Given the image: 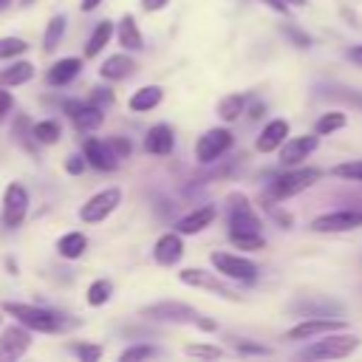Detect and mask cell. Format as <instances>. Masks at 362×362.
I'll return each mask as SVG.
<instances>
[{
	"mask_svg": "<svg viewBox=\"0 0 362 362\" xmlns=\"http://www.w3.org/2000/svg\"><path fill=\"white\" fill-rule=\"evenodd\" d=\"M212 221H215V206H201V209H195V212L184 215V218L178 221V226H175V229H178L181 235H195V232L206 229Z\"/></svg>",
	"mask_w": 362,
	"mask_h": 362,
	"instance_id": "cell-21",
	"label": "cell"
},
{
	"mask_svg": "<svg viewBox=\"0 0 362 362\" xmlns=\"http://www.w3.org/2000/svg\"><path fill=\"white\" fill-rule=\"evenodd\" d=\"M212 266L232 277V280H243V283H252L257 277V266L249 260V257H240V255H229V252H212Z\"/></svg>",
	"mask_w": 362,
	"mask_h": 362,
	"instance_id": "cell-6",
	"label": "cell"
},
{
	"mask_svg": "<svg viewBox=\"0 0 362 362\" xmlns=\"http://www.w3.org/2000/svg\"><path fill=\"white\" fill-rule=\"evenodd\" d=\"M93 102L102 107V105H107V102H113V93H107L105 88H96V93H93Z\"/></svg>",
	"mask_w": 362,
	"mask_h": 362,
	"instance_id": "cell-45",
	"label": "cell"
},
{
	"mask_svg": "<svg viewBox=\"0 0 362 362\" xmlns=\"http://www.w3.org/2000/svg\"><path fill=\"white\" fill-rule=\"evenodd\" d=\"M110 31H113L110 23H99V25L93 28L90 40H88V45H85V54H88V57H96V54L105 48V42L110 40Z\"/></svg>",
	"mask_w": 362,
	"mask_h": 362,
	"instance_id": "cell-30",
	"label": "cell"
},
{
	"mask_svg": "<svg viewBox=\"0 0 362 362\" xmlns=\"http://www.w3.org/2000/svg\"><path fill=\"white\" fill-rule=\"evenodd\" d=\"M195 325H198V328H204V331H212V328H215V322H212V320H201V317H198V322H195Z\"/></svg>",
	"mask_w": 362,
	"mask_h": 362,
	"instance_id": "cell-49",
	"label": "cell"
},
{
	"mask_svg": "<svg viewBox=\"0 0 362 362\" xmlns=\"http://www.w3.org/2000/svg\"><path fill=\"white\" fill-rule=\"evenodd\" d=\"M337 178H345V181H362V161H348V164H337L331 170Z\"/></svg>",
	"mask_w": 362,
	"mask_h": 362,
	"instance_id": "cell-37",
	"label": "cell"
},
{
	"mask_svg": "<svg viewBox=\"0 0 362 362\" xmlns=\"http://www.w3.org/2000/svg\"><path fill=\"white\" fill-rule=\"evenodd\" d=\"M229 147H232V133H229L226 127H212V130H206V133L198 139V144H195V158H198L201 164H209V161H215L218 156H223Z\"/></svg>",
	"mask_w": 362,
	"mask_h": 362,
	"instance_id": "cell-8",
	"label": "cell"
},
{
	"mask_svg": "<svg viewBox=\"0 0 362 362\" xmlns=\"http://www.w3.org/2000/svg\"><path fill=\"white\" fill-rule=\"evenodd\" d=\"M25 51H28V42L20 40V37H3V40H0V59H6V57H20V54H25Z\"/></svg>",
	"mask_w": 362,
	"mask_h": 362,
	"instance_id": "cell-35",
	"label": "cell"
},
{
	"mask_svg": "<svg viewBox=\"0 0 362 362\" xmlns=\"http://www.w3.org/2000/svg\"><path fill=\"white\" fill-rule=\"evenodd\" d=\"M3 3H6V0H0V6H3Z\"/></svg>",
	"mask_w": 362,
	"mask_h": 362,
	"instance_id": "cell-53",
	"label": "cell"
},
{
	"mask_svg": "<svg viewBox=\"0 0 362 362\" xmlns=\"http://www.w3.org/2000/svg\"><path fill=\"white\" fill-rule=\"evenodd\" d=\"M25 212H28V189L23 184H8L3 195V223L20 226Z\"/></svg>",
	"mask_w": 362,
	"mask_h": 362,
	"instance_id": "cell-9",
	"label": "cell"
},
{
	"mask_svg": "<svg viewBox=\"0 0 362 362\" xmlns=\"http://www.w3.org/2000/svg\"><path fill=\"white\" fill-rule=\"evenodd\" d=\"M119 204H122V189H119V187H107V189L96 192V195L79 209V218H82L85 223H99V221H105Z\"/></svg>",
	"mask_w": 362,
	"mask_h": 362,
	"instance_id": "cell-5",
	"label": "cell"
},
{
	"mask_svg": "<svg viewBox=\"0 0 362 362\" xmlns=\"http://www.w3.org/2000/svg\"><path fill=\"white\" fill-rule=\"evenodd\" d=\"M181 255H184V240H181L175 232L161 235V238L156 240L153 257H156L161 266H173V263H178V260H181Z\"/></svg>",
	"mask_w": 362,
	"mask_h": 362,
	"instance_id": "cell-19",
	"label": "cell"
},
{
	"mask_svg": "<svg viewBox=\"0 0 362 362\" xmlns=\"http://www.w3.org/2000/svg\"><path fill=\"white\" fill-rule=\"evenodd\" d=\"M110 294H113L110 280H96V283L88 286V303H90V305H102V303H107Z\"/></svg>",
	"mask_w": 362,
	"mask_h": 362,
	"instance_id": "cell-34",
	"label": "cell"
},
{
	"mask_svg": "<svg viewBox=\"0 0 362 362\" xmlns=\"http://www.w3.org/2000/svg\"><path fill=\"white\" fill-rule=\"evenodd\" d=\"M85 158L96 167V170H113L119 164V156L113 153L110 141H99V139H88L85 141Z\"/></svg>",
	"mask_w": 362,
	"mask_h": 362,
	"instance_id": "cell-18",
	"label": "cell"
},
{
	"mask_svg": "<svg viewBox=\"0 0 362 362\" xmlns=\"http://www.w3.org/2000/svg\"><path fill=\"white\" fill-rule=\"evenodd\" d=\"M345 122H348V116H345L342 110H331V113H322V116L317 119V124H314V133H320V136H328V133H334V130H342V127H345Z\"/></svg>",
	"mask_w": 362,
	"mask_h": 362,
	"instance_id": "cell-29",
	"label": "cell"
},
{
	"mask_svg": "<svg viewBox=\"0 0 362 362\" xmlns=\"http://www.w3.org/2000/svg\"><path fill=\"white\" fill-rule=\"evenodd\" d=\"M85 161H88V158H82V156H71V158L65 161V170L74 173V175H79V173L85 170Z\"/></svg>",
	"mask_w": 362,
	"mask_h": 362,
	"instance_id": "cell-43",
	"label": "cell"
},
{
	"mask_svg": "<svg viewBox=\"0 0 362 362\" xmlns=\"http://www.w3.org/2000/svg\"><path fill=\"white\" fill-rule=\"evenodd\" d=\"M359 345H362L359 337L342 334V331H331V334H325V339H317L314 345L303 348L300 351V359H345Z\"/></svg>",
	"mask_w": 362,
	"mask_h": 362,
	"instance_id": "cell-1",
	"label": "cell"
},
{
	"mask_svg": "<svg viewBox=\"0 0 362 362\" xmlns=\"http://www.w3.org/2000/svg\"><path fill=\"white\" fill-rule=\"evenodd\" d=\"M187 354H189V356H204V359H218V356H223V351L215 348V345H187Z\"/></svg>",
	"mask_w": 362,
	"mask_h": 362,
	"instance_id": "cell-40",
	"label": "cell"
},
{
	"mask_svg": "<svg viewBox=\"0 0 362 362\" xmlns=\"http://www.w3.org/2000/svg\"><path fill=\"white\" fill-rule=\"evenodd\" d=\"M102 0H82V11H90V8H96Z\"/></svg>",
	"mask_w": 362,
	"mask_h": 362,
	"instance_id": "cell-50",
	"label": "cell"
},
{
	"mask_svg": "<svg viewBox=\"0 0 362 362\" xmlns=\"http://www.w3.org/2000/svg\"><path fill=\"white\" fill-rule=\"evenodd\" d=\"M31 76H34V65L31 62H14V65L0 71V85H23Z\"/></svg>",
	"mask_w": 362,
	"mask_h": 362,
	"instance_id": "cell-26",
	"label": "cell"
},
{
	"mask_svg": "<svg viewBox=\"0 0 362 362\" xmlns=\"http://www.w3.org/2000/svg\"><path fill=\"white\" fill-rule=\"evenodd\" d=\"M317 144H320V133H314V136H294V139L283 141V147H280V164L283 167H297L303 158H308L317 150Z\"/></svg>",
	"mask_w": 362,
	"mask_h": 362,
	"instance_id": "cell-15",
	"label": "cell"
},
{
	"mask_svg": "<svg viewBox=\"0 0 362 362\" xmlns=\"http://www.w3.org/2000/svg\"><path fill=\"white\" fill-rule=\"evenodd\" d=\"M331 331H345V322L339 317H305L300 325L288 328L286 339H308V337H320Z\"/></svg>",
	"mask_w": 362,
	"mask_h": 362,
	"instance_id": "cell-13",
	"label": "cell"
},
{
	"mask_svg": "<svg viewBox=\"0 0 362 362\" xmlns=\"http://www.w3.org/2000/svg\"><path fill=\"white\" fill-rule=\"evenodd\" d=\"M31 345V337L20 328V325H8L3 334H0V359L3 362H11V359H20Z\"/></svg>",
	"mask_w": 362,
	"mask_h": 362,
	"instance_id": "cell-16",
	"label": "cell"
},
{
	"mask_svg": "<svg viewBox=\"0 0 362 362\" xmlns=\"http://www.w3.org/2000/svg\"><path fill=\"white\" fill-rule=\"evenodd\" d=\"M141 314L150 320H161V322H198V311L192 305L175 303V300H161V303L144 305Z\"/></svg>",
	"mask_w": 362,
	"mask_h": 362,
	"instance_id": "cell-7",
	"label": "cell"
},
{
	"mask_svg": "<svg viewBox=\"0 0 362 362\" xmlns=\"http://www.w3.org/2000/svg\"><path fill=\"white\" fill-rule=\"evenodd\" d=\"M3 311L17 317L25 328L34 331H57L62 328V317L51 308H40V305H28V303H3Z\"/></svg>",
	"mask_w": 362,
	"mask_h": 362,
	"instance_id": "cell-3",
	"label": "cell"
},
{
	"mask_svg": "<svg viewBox=\"0 0 362 362\" xmlns=\"http://www.w3.org/2000/svg\"><path fill=\"white\" fill-rule=\"evenodd\" d=\"M14 107V99H11V93L8 90H0V119L8 113Z\"/></svg>",
	"mask_w": 362,
	"mask_h": 362,
	"instance_id": "cell-44",
	"label": "cell"
},
{
	"mask_svg": "<svg viewBox=\"0 0 362 362\" xmlns=\"http://www.w3.org/2000/svg\"><path fill=\"white\" fill-rule=\"evenodd\" d=\"M229 240L238 246V249H249V252H255V249H263V235L260 232H252V229H243V232H229Z\"/></svg>",
	"mask_w": 362,
	"mask_h": 362,
	"instance_id": "cell-31",
	"label": "cell"
},
{
	"mask_svg": "<svg viewBox=\"0 0 362 362\" xmlns=\"http://www.w3.org/2000/svg\"><path fill=\"white\" fill-rule=\"evenodd\" d=\"M235 348H238V354H243V356H269V354H272V348L257 345V342H235Z\"/></svg>",
	"mask_w": 362,
	"mask_h": 362,
	"instance_id": "cell-39",
	"label": "cell"
},
{
	"mask_svg": "<svg viewBox=\"0 0 362 362\" xmlns=\"http://www.w3.org/2000/svg\"><path fill=\"white\" fill-rule=\"evenodd\" d=\"M62 31H65V17H62V14L51 17V23H48V28H45V37H42V48H45V51H54V48L59 45V40H62Z\"/></svg>",
	"mask_w": 362,
	"mask_h": 362,
	"instance_id": "cell-32",
	"label": "cell"
},
{
	"mask_svg": "<svg viewBox=\"0 0 362 362\" xmlns=\"http://www.w3.org/2000/svg\"><path fill=\"white\" fill-rule=\"evenodd\" d=\"M161 88H156V85H147V88H139L133 96H130V110L133 113H144V110H153L158 102H161Z\"/></svg>",
	"mask_w": 362,
	"mask_h": 362,
	"instance_id": "cell-24",
	"label": "cell"
},
{
	"mask_svg": "<svg viewBox=\"0 0 362 362\" xmlns=\"http://www.w3.org/2000/svg\"><path fill=\"white\" fill-rule=\"evenodd\" d=\"M175 139H173V130L167 124H153L144 136V150L153 153V156H167L173 150Z\"/></svg>",
	"mask_w": 362,
	"mask_h": 362,
	"instance_id": "cell-20",
	"label": "cell"
},
{
	"mask_svg": "<svg viewBox=\"0 0 362 362\" xmlns=\"http://www.w3.org/2000/svg\"><path fill=\"white\" fill-rule=\"evenodd\" d=\"M74 354L82 359V362H93L102 356V348L99 345H74Z\"/></svg>",
	"mask_w": 362,
	"mask_h": 362,
	"instance_id": "cell-41",
	"label": "cell"
},
{
	"mask_svg": "<svg viewBox=\"0 0 362 362\" xmlns=\"http://www.w3.org/2000/svg\"><path fill=\"white\" fill-rule=\"evenodd\" d=\"M141 6H144L147 11H158V8L167 6V0H141Z\"/></svg>",
	"mask_w": 362,
	"mask_h": 362,
	"instance_id": "cell-48",
	"label": "cell"
},
{
	"mask_svg": "<svg viewBox=\"0 0 362 362\" xmlns=\"http://www.w3.org/2000/svg\"><path fill=\"white\" fill-rule=\"evenodd\" d=\"M79 68H82V62L76 59V57H65V59H59V62H54L51 65V71H48V82L51 85H68L76 74H79Z\"/></svg>",
	"mask_w": 362,
	"mask_h": 362,
	"instance_id": "cell-23",
	"label": "cell"
},
{
	"mask_svg": "<svg viewBox=\"0 0 362 362\" xmlns=\"http://www.w3.org/2000/svg\"><path fill=\"white\" fill-rule=\"evenodd\" d=\"M348 59H351L354 65H359V68H362V42H359V45H351V48H348Z\"/></svg>",
	"mask_w": 362,
	"mask_h": 362,
	"instance_id": "cell-46",
	"label": "cell"
},
{
	"mask_svg": "<svg viewBox=\"0 0 362 362\" xmlns=\"http://www.w3.org/2000/svg\"><path fill=\"white\" fill-rule=\"evenodd\" d=\"M356 226H362V209L356 206H342L311 221V232H351Z\"/></svg>",
	"mask_w": 362,
	"mask_h": 362,
	"instance_id": "cell-4",
	"label": "cell"
},
{
	"mask_svg": "<svg viewBox=\"0 0 362 362\" xmlns=\"http://www.w3.org/2000/svg\"><path fill=\"white\" fill-rule=\"evenodd\" d=\"M110 147H113V153H116L119 158H127V153H130V141L122 139V136H113V139H110Z\"/></svg>",
	"mask_w": 362,
	"mask_h": 362,
	"instance_id": "cell-42",
	"label": "cell"
},
{
	"mask_svg": "<svg viewBox=\"0 0 362 362\" xmlns=\"http://www.w3.org/2000/svg\"><path fill=\"white\" fill-rule=\"evenodd\" d=\"M178 280H181V283H187V286L209 288V291H215V294H218V297H223V300H240V294H238V291H232L226 283H221L212 272H204V269H184V272H178Z\"/></svg>",
	"mask_w": 362,
	"mask_h": 362,
	"instance_id": "cell-12",
	"label": "cell"
},
{
	"mask_svg": "<svg viewBox=\"0 0 362 362\" xmlns=\"http://www.w3.org/2000/svg\"><path fill=\"white\" fill-rule=\"evenodd\" d=\"M283 34H286L297 48H308V45H311V37H308L305 31H300L297 25H291V23H286V25H283Z\"/></svg>",
	"mask_w": 362,
	"mask_h": 362,
	"instance_id": "cell-38",
	"label": "cell"
},
{
	"mask_svg": "<svg viewBox=\"0 0 362 362\" xmlns=\"http://www.w3.org/2000/svg\"><path fill=\"white\" fill-rule=\"evenodd\" d=\"M243 105H246V96L229 93V96H223V99L218 102V116H221L223 122H235V119L243 113Z\"/></svg>",
	"mask_w": 362,
	"mask_h": 362,
	"instance_id": "cell-28",
	"label": "cell"
},
{
	"mask_svg": "<svg viewBox=\"0 0 362 362\" xmlns=\"http://www.w3.org/2000/svg\"><path fill=\"white\" fill-rule=\"evenodd\" d=\"M119 42H122L127 51H139V48H141V31L136 28V20H133L130 14H124L122 23H119Z\"/></svg>",
	"mask_w": 362,
	"mask_h": 362,
	"instance_id": "cell-25",
	"label": "cell"
},
{
	"mask_svg": "<svg viewBox=\"0 0 362 362\" xmlns=\"http://www.w3.org/2000/svg\"><path fill=\"white\" fill-rule=\"evenodd\" d=\"M62 110L74 119L76 130L90 133V130H96V127L102 124V107H99L96 102H76V99H68V102H62Z\"/></svg>",
	"mask_w": 362,
	"mask_h": 362,
	"instance_id": "cell-11",
	"label": "cell"
},
{
	"mask_svg": "<svg viewBox=\"0 0 362 362\" xmlns=\"http://www.w3.org/2000/svg\"><path fill=\"white\" fill-rule=\"evenodd\" d=\"M249 116H252V119H260V116H263V105H255V107H252V113H249Z\"/></svg>",
	"mask_w": 362,
	"mask_h": 362,
	"instance_id": "cell-51",
	"label": "cell"
},
{
	"mask_svg": "<svg viewBox=\"0 0 362 362\" xmlns=\"http://www.w3.org/2000/svg\"><path fill=\"white\" fill-rule=\"evenodd\" d=\"M34 139H37L40 144H54V141L59 139V124L51 122V119L37 122V124H34Z\"/></svg>",
	"mask_w": 362,
	"mask_h": 362,
	"instance_id": "cell-33",
	"label": "cell"
},
{
	"mask_svg": "<svg viewBox=\"0 0 362 362\" xmlns=\"http://www.w3.org/2000/svg\"><path fill=\"white\" fill-rule=\"evenodd\" d=\"M150 356H158V351L153 345H130L119 354L122 362H133V359H150Z\"/></svg>",
	"mask_w": 362,
	"mask_h": 362,
	"instance_id": "cell-36",
	"label": "cell"
},
{
	"mask_svg": "<svg viewBox=\"0 0 362 362\" xmlns=\"http://www.w3.org/2000/svg\"><path fill=\"white\" fill-rule=\"evenodd\" d=\"M243 229L260 232V218L249 206V201L240 192H235L229 195V232H243Z\"/></svg>",
	"mask_w": 362,
	"mask_h": 362,
	"instance_id": "cell-10",
	"label": "cell"
},
{
	"mask_svg": "<svg viewBox=\"0 0 362 362\" xmlns=\"http://www.w3.org/2000/svg\"><path fill=\"white\" fill-rule=\"evenodd\" d=\"M269 8H274V11H280V14H288V3L286 0H263Z\"/></svg>",
	"mask_w": 362,
	"mask_h": 362,
	"instance_id": "cell-47",
	"label": "cell"
},
{
	"mask_svg": "<svg viewBox=\"0 0 362 362\" xmlns=\"http://www.w3.org/2000/svg\"><path fill=\"white\" fill-rule=\"evenodd\" d=\"M286 136H288V122L286 119H272L263 130H260V136H257V150L260 153H274V150H280L283 147V141H286Z\"/></svg>",
	"mask_w": 362,
	"mask_h": 362,
	"instance_id": "cell-17",
	"label": "cell"
},
{
	"mask_svg": "<svg viewBox=\"0 0 362 362\" xmlns=\"http://www.w3.org/2000/svg\"><path fill=\"white\" fill-rule=\"evenodd\" d=\"M320 178H322V170H317V167L288 170V173H283V175H277V178H272V181H269L266 195H269L272 201H283V198H291V195H297V192L308 189V187H311V184H317Z\"/></svg>",
	"mask_w": 362,
	"mask_h": 362,
	"instance_id": "cell-2",
	"label": "cell"
},
{
	"mask_svg": "<svg viewBox=\"0 0 362 362\" xmlns=\"http://www.w3.org/2000/svg\"><path fill=\"white\" fill-rule=\"evenodd\" d=\"M133 68H136V62H133L127 54H116V57L105 59V65L99 68V74H102V79H113V82H116V79L130 76Z\"/></svg>",
	"mask_w": 362,
	"mask_h": 362,
	"instance_id": "cell-22",
	"label": "cell"
},
{
	"mask_svg": "<svg viewBox=\"0 0 362 362\" xmlns=\"http://www.w3.org/2000/svg\"><path fill=\"white\" fill-rule=\"evenodd\" d=\"M288 311L300 314V317H339L342 303H337L331 297H300L288 305Z\"/></svg>",
	"mask_w": 362,
	"mask_h": 362,
	"instance_id": "cell-14",
	"label": "cell"
},
{
	"mask_svg": "<svg viewBox=\"0 0 362 362\" xmlns=\"http://www.w3.org/2000/svg\"><path fill=\"white\" fill-rule=\"evenodd\" d=\"M286 3H288V6H305L308 0H286Z\"/></svg>",
	"mask_w": 362,
	"mask_h": 362,
	"instance_id": "cell-52",
	"label": "cell"
},
{
	"mask_svg": "<svg viewBox=\"0 0 362 362\" xmlns=\"http://www.w3.org/2000/svg\"><path fill=\"white\" fill-rule=\"evenodd\" d=\"M57 249H59L62 257H79V255L88 249V238H85L82 232H68V235L59 238Z\"/></svg>",
	"mask_w": 362,
	"mask_h": 362,
	"instance_id": "cell-27",
	"label": "cell"
}]
</instances>
